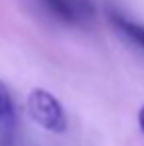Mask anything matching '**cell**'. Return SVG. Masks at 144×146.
I'll return each instance as SVG.
<instances>
[{
	"label": "cell",
	"instance_id": "obj_1",
	"mask_svg": "<svg viewBox=\"0 0 144 146\" xmlns=\"http://www.w3.org/2000/svg\"><path fill=\"white\" fill-rule=\"evenodd\" d=\"M28 113L32 121L49 132H65L67 117L61 103L46 89H32L28 95Z\"/></svg>",
	"mask_w": 144,
	"mask_h": 146
},
{
	"label": "cell",
	"instance_id": "obj_2",
	"mask_svg": "<svg viewBox=\"0 0 144 146\" xmlns=\"http://www.w3.org/2000/svg\"><path fill=\"white\" fill-rule=\"evenodd\" d=\"M42 4L63 22H79L93 16V8L87 0H42Z\"/></svg>",
	"mask_w": 144,
	"mask_h": 146
},
{
	"label": "cell",
	"instance_id": "obj_3",
	"mask_svg": "<svg viewBox=\"0 0 144 146\" xmlns=\"http://www.w3.org/2000/svg\"><path fill=\"white\" fill-rule=\"evenodd\" d=\"M113 24L117 26L128 40H132L136 46H140L144 49V26L142 24L130 22V20L122 18V16H117V14H113Z\"/></svg>",
	"mask_w": 144,
	"mask_h": 146
},
{
	"label": "cell",
	"instance_id": "obj_4",
	"mask_svg": "<svg viewBox=\"0 0 144 146\" xmlns=\"http://www.w3.org/2000/svg\"><path fill=\"white\" fill-rule=\"evenodd\" d=\"M14 121V103L12 95L8 91V87L0 81V122L2 124H10Z\"/></svg>",
	"mask_w": 144,
	"mask_h": 146
},
{
	"label": "cell",
	"instance_id": "obj_5",
	"mask_svg": "<svg viewBox=\"0 0 144 146\" xmlns=\"http://www.w3.org/2000/svg\"><path fill=\"white\" fill-rule=\"evenodd\" d=\"M138 126H140V130L144 134V105H142V109L138 111Z\"/></svg>",
	"mask_w": 144,
	"mask_h": 146
}]
</instances>
